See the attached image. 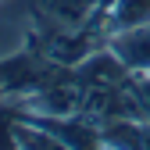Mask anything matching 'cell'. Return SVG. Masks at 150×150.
<instances>
[{
    "mask_svg": "<svg viewBox=\"0 0 150 150\" xmlns=\"http://www.w3.org/2000/svg\"><path fill=\"white\" fill-rule=\"evenodd\" d=\"M68 71L71 68H64L61 61H54L29 36L18 54L0 57V97H32V93L54 86L57 79H64Z\"/></svg>",
    "mask_w": 150,
    "mask_h": 150,
    "instance_id": "6da1fadb",
    "label": "cell"
},
{
    "mask_svg": "<svg viewBox=\"0 0 150 150\" xmlns=\"http://www.w3.org/2000/svg\"><path fill=\"white\" fill-rule=\"evenodd\" d=\"M97 7L100 0H32V18L54 25H86Z\"/></svg>",
    "mask_w": 150,
    "mask_h": 150,
    "instance_id": "7a4b0ae2",
    "label": "cell"
},
{
    "mask_svg": "<svg viewBox=\"0 0 150 150\" xmlns=\"http://www.w3.org/2000/svg\"><path fill=\"white\" fill-rule=\"evenodd\" d=\"M107 47L125 61V68L132 71H150V22L139 29H125L107 36Z\"/></svg>",
    "mask_w": 150,
    "mask_h": 150,
    "instance_id": "3957f363",
    "label": "cell"
},
{
    "mask_svg": "<svg viewBox=\"0 0 150 150\" xmlns=\"http://www.w3.org/2000/svg\"><path fill=\"white\" fill-rule=\"evenodd\" d=\"M150 22V0H115L107 11V36H115V32H125V29H139Z\"/></svg>",
    "mask_w": 150,
    "mask_h": 150,
    "instance_id": "277c9868",
    "label": "cell"
}]
</instances>
